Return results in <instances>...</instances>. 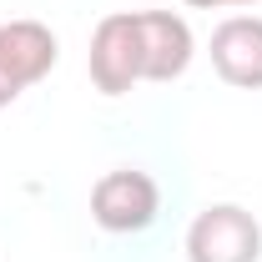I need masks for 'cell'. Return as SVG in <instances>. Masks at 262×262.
<instances>
[{"mask_svg": "<svg viewBox=\"0 0 262 262\" xmlns=\"http://www.w3.org/2000/svg\"><path fill=\"white\" fill-rule=\"evenodd\" d=\"M136 26H141V81L166 86L187 76L196 56V35L177 10H136Z\"/></svg>", "mask_w": 262, "mask_h": 262, "instance_id": "obj_4", "label": "cell"}, {"mask_svg": "<svg viewBox=\"0 0 262 262\" xmlns=\"http://www.w3.org/2000/svg\"><path fill=\"white\" fill-rule=\"evenodd\" d=\"M192 10H232V5H257V0H182Z\"/></svg>", "mask_w": 262, "mask_h": 262, "instance_id": "obj_8", "label": "cell"}, {"mask_svg": "<svg viewBox=\"0 0 262 262\" xmlns=\"http://www.w3.org/2000/svg\"><path fill=\"white\" fill-rule=\"evenodd\" d=\"M86 66H91V81H96L101 96H126L141 81V26H136V10L101 15L96 31H91Z\"/></svg>", "mask_w": 262, "mask_h": 262, "instance_id": "obj_3", "label": "cell"}, {"mask_svg": "<svg viewBox=\"0 0 262 262\" xmlns=\"http://www.w3.org/2000/svg\"><path fill=\"white\" fill-rule=\"evenodd\" d=\"M157 212H162V192L136 166H116L91 187V217H96L101 232H116V237L146 232L157 222Z\"/></svg>", "mask_w": 262, "mask_h": 262, "instance_id": "obj_2", "label": "cell"}, {"mask_svg": "<svg viewBox=\"0 0 262 262\" xmlns=\"http://www.w3.org/2000/svg\"><path fill=\"white\" fill-rule=\"evenodd\" d=\"M56 35L40 20H5L0 26V61L10 66V76L20 86H35L56 71Z\"/></svg>", "mask_w": 262, "mask_h": 262, "instance_id": "obj_6", "label": "cell"}, {"mask_svg": "<svg viewBox=\"0 0 262 262\" xmlns=\"http://www.w3.org/2000/svg\"><path fill=\"white\" fill-rule=\"evenodd\" d=\"M212 71L227 86L262 91V15H227L212 31Z\"/></svg>", "mask_w": 262, "mask_h": 262, "instance_id": "obj_5", "label": "cell"}, {"mask_svg": "<svg viewBox=\"0 0 262 262\" xmlns=\"http://www.w3.org/2000/svg\"><path fill=\"white\" fill-rule=\"evenodd\" d=\"M20 91H26V86H20V81H15V76H10V66L0 61V106H10V101L20 96Z\"/></svg>", "mask_w": 262, "mask_h": 262, "instance_id": "obj_7", "label": "cell"}, {"mask_svg": "<svg viewBox=\"0 0 262 262\" xmlns=\"http://www.w3.org/2000/svg\"><path fill=\"white\" fill-rule=\"evenodd\" d=\"M257 257H262V227L247 207L212 202L192 217L187 262H257Z\"/></svg>", "mask_w": 262, "mask_h": 262, "instance_id": "obj_1", "label": "cell"}]
</instances>
